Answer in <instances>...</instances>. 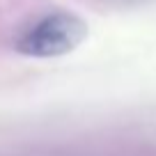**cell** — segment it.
<instances>
[{"label":"cell","mask_w":156,"mask_h":156,"mask_svg":"<svg viewBox=\"0 0 156 156\" xmlns=\"http://www.w3.org/2000/svg\"><path fill=\"white\" fill-rule=\"evenodd\" d=\"M87 23L69 12H55L39 19L16 41V51L30 58H58L71 53L87 39Z\"/></svg>","instance_id":"obj_1"}]
</instances>
